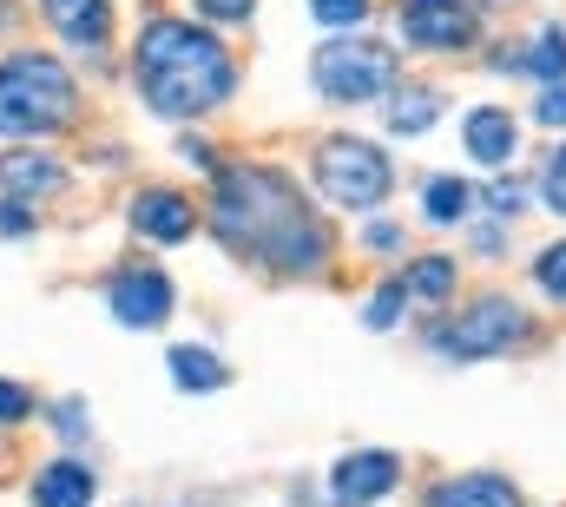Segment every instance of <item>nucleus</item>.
Masks as SVG:
<instances>
[{
    "mask_svg": "<svg viewBox=\"0 0 566 507\" xmlns=\"http://www.w3.org/2000/svg\"><path fill=\"white\" fill-rule=\"evenodd\" d=\"M211 225L238 257H251V263H264L277 277H310L329 257L323 218L271 165H224L218 172V198H211Z\"/></svg>",
    "mask_w": 566,
    "mask_h": 507,
    "instance_id": "nucleus-1",
    "label": "nucleus"
},
{
    "mask_svg": "<svg viewBox=\"0 0 566 507\" xmlns=\"http://www.w3.org/2000/svg\"><path fill=\"white\" fill-rule=\"evenodd\" d=\"M133 80H139L145 106L158 120H198L218 100H231L238 66H231V53L205 27H191V20H151L139 33V46H133Z\"/></svg>",
    "mask_w": 566,
    "mask_h": 507,
    "instance_id": "nucleus-2",
    "label": "nucleus"
},
{
    "mask_svg": "<svg viewBox=\"0 0 566 507\" xmlns=\"http://www.w3.org/2000/svg\"><path fill=\"white\" fill-rule=\"evenodd\" d=\"M73 73L46 53H13L0 66V138H46L73 120Z\"/></svg>",
    "mask_w": 566,
    "mask_h": 507,
    "instance_id": "nucleus-3",
    "label": "nucleus"
},
{
    "mask_svg": "<svg viewBox=\"0 0 566 507\" xmlns=\"http://www.w3.org/2000/svg\"><path fill=\"white\" fill-rule=\"evenodd\" d=\"M316 192L329 205H343V211H369V205H382L396 192V172H389L382 145L336 132V138L316 145Z\"/></svg>",
    "mask_w": 566,
    "mask_h": 507,
    "instance_id": "nucleus-4",
    "label": "nucleus"
},
{
    "mask_svg": "<svg viewBox=\"0 0 566 507\" xmlns=\"http://www.w3.org/2000/svg\"><path fill=\"white\" fill-rule=\"evenodd\" d=\"M310 73H316V86H323L329 100H343V106H363V100H376V93H396V53H389L382 40H363V33H343V40L316 46Z\"/></svg>",
    "mask_w": 566,
    "mask_h": 507,
    "instance_id": "nucleus-5",
    "label": "nucleus"
},
{
    "mask_svg": "<svg viewBox=\"0 0 566 507\" xmlns=\"http://www.w3.org/2000/svg\"><path fill=\"white\" fill-rule=\"evenodd\" d=\"M527 337V310L514 297H474L454 323H441L428 343L454 363H481V356H507L514 343Z\"/></svg>",
    "mask_w": 566,
    "mask_h": 507,
    "instance_id": "nucleus-6",
    "label": "nucleus"
},
{
    "mask_svg": "<svg viewBox=\"0 0 566 507\" xmlns=\"http://www.w3.org/2000/svg\"><path fill=\"white\" fill-rule=\"evenodd\" d=\"M396 27L409 46H428V53H461L481 40V13L468 0H396Z\"/></svg>",
    "mask_w": 566,
    "mask_h": 507,
    "instance_id": "nucleus-7",
    "label": "nucleus"
},
{
    "mask_svg": "<svg viewBox=\"0 0 566 507\" xmlns=\"http://www.w3.org/2000/svg\"><path fill=\"white\" fill-rule=\"evenodd\" d=\"M106 303H113L119 330H158V323L171 317V303H178V297H171V277H165V270L139 263V270H119V277H113Z\"/></svg>",
    "mask_w": 566,
    "mask_h": 507,
    "instance_id": "nucleus-8",
    "label": "nucleus"
},
{
    "mask_svg": "<svg viewBox=\"0 0 566 507\" xmlns=\"http://www.w3.org/2000/svg\"><path fill=\"white\" fill-rule=\"evenodd\" d=\"M396 482H402V455H389V448H356V455L336 462V475H329V501L336 507H376Z\"/></svg>",
    "mask_w": 566,
    "mask_h": 507,
    "instance_id": "nucleus-9",
    "label": "nucleus"
},
{
    "mask_svg": "<svg viewBox=\"0 0 566 507\" xmlns=\"http://www.w3.org/2000/svg\"><path fill=\"white\" fill-rule=\"evenodd\" d=\"M191 225H198V211H191V198H185V192L151 185V192L133 198V231L151 238V245H185V238H191Z\"/></svg>",
    "mask_w": 566,
    "mask_h": 507,
    "instance_id": "nucleus-10",
    "label": "nucleus"
},
{
    "mask_svg": "<svg viewBox=\"0 0 566 507\" xmlns=\"http://www.w3.org/2000/svg\"><path fill=\"white\" fill-rule=\"evenodd\" d=\"M40 13H46V27H53L60 40H73V46H99V40L113 33V7H106V0H40Z\"/></svg>",
    "mask_w": 566,
    "mask_h": 507,
    "instance_id": "nucleus-11",
    "label": "nucleus"
},
{
    "mask_svg": "<svg viewBox=\"0 0 566 507\" xmlns=\"http://www.w3.org/2000/svg\"><path fill=\"white\" fill-rule=\"evenodd\" d=\"M60 185H66V172L46 152H7L0 158V192L7 198H53Z\"/></svg>",
    "mask_w": 566,
    "mask_h": 507,
    "instance_id": "nucleus-12",
    "label": "nucleus"
},
{
    "mask_svg": "<svg viewBox=\"0 0 566 507\" xmlns=\"http://www.w3.org/2000/svg\"><path fill=\"white\" fill-rule=\"evenodd\" d=\"M461 138H468V158H474V165H507L514 145H521V132H514V120H507L501 106H474L468 126H461Z\"/></svg>",
    "mask_w": 566,
    "mask_h": 507,
    "instance_id": "nucleus-13",
    "label": "nucleus"
},
{
    "mask_svg": "<svg viewBox=\"0 0 566 507\" xmlns=\"http://www.w3.org/2000/svg\"><path fill=\"white\" fill-rule=\"evenodd\" d=\"M93 495H99V482L80 462H46L33 475V507H93Z\"/></svg>",
    "mask_w": 566,
    "mask_h": 507,
    "instance_id": "nucleus-14",
    "label": "nucleus"
},
{
    "mask_svg": "<svg viewBox=\"0 0 566 507\" xmlns=\"http://www.w3.org/2000/svg\"><path fill=\"white\" fill-rule=\"evenodd\" d=\"M171 376H178L185 395H218V389L231 382V363L211 356L205 343H178V350H171Z\"/></svg>",
    "mask_w": 566,
    "mask_h": 507,
    "instance_id": "nucleus-15",
    "label": "nucleus"
},
{
    "mask_svg": "<svg viewBox=\"0 0 566 507\" xmlns=\"http://www.w3.org/2000/svg\"><path fill=\"white\" fill-rule=\"evenodd\" d=\"M428 507H521V495L501 475H461V482H441Z\"/></svg>",
    "mask_w": 566,
    "mask_h": 507,
    "instance_id": "nucleus-16",
    "label": "nucleus"
},
{
    "mask_svg": "<svg viewBox=\"0 0 566 507\" xmlns=\"http://www.w3.org/2000/svg\"><path fill=\"white\" fill-rule=\"evenodd\" d=\"M434 120H441V100L428 86H396L389 93V126L396 132H428Z\"/></svg>",
    "mask_w": 566,
    "mask_h": 507,
    "instance_id": "nucleus-17",
    "label": "nucleus"
},
{
    "mask_svg": "<svg viewBox=\"0 0 566 507\" xmlns=\"http://www.w3.org/2000/svg\"><path fill=\"white\" fill-rule=\"evenodd\" d=\"M521 73H534V80L560 86V80H566V33H560V27H541V33H534V46L521 53Z\"/></svg>",
    "mask_w": 566,
    "mask_h": 507,
    "instance_id": "nucleus-18",
    "label": "nucleus"
},
{
    "mask_svg": "<svg viewBox=\"0 0 566 507\" xmlns=\"http://www.w3.org/2000/svg\"><path fill=\"white\" fill-rule=\"evenodd\" d=\"M468 205H474V192H468L461 178H428V192H422L428 225H461V218H468Z\"/></svg>",
    "mask_w": 566,
    "mask_h": 507,
    "instance_id": "nucleus-19",
    "label": "nucleus"
},
{
    "mask_svg": "<svg viewBox=\"0 0 566 507\" xmlns=\"http://www.w3.org/2000/svg\"><path fill=\"white\" fill-rule=\"evenodd\" d=\"M402 290H409V297H422V303L454 297V263H448V257H416V263H409V277H402Z\"/></svg>",
    "mask_w": 566,
    "mask_h": 507,
    "instance_id": "nucleus-20",
    "label": "nucleus"
},
{
    "mask_svg": "<svg viewBox=\"0 0 566 507\" xmlns=\"http://www.w3.org/2000/svg\"><path fill=\"white\" fill-rule=\"evenodd\" d=\"M310 13H316L323 27H336V33H356V27L369 20V0H310Z\"/></svg>",
    "mask_w": 566,
    "mask_h": 507,
    "instance_id": "nucleus-21",
    "label": "nucleus"
},
{
    "mask_svg": "<svg viewBox=\"0 0 566 507\" xmlns=\"http://www.w3.org/2000/svg\"><path fill=\"white\" fill-rule=\"evenodd\" d=\"M402 303H409V290H402V277H389V283L369 297V330H389V323L402 317Z\"/></svg>",
    "mask_w": 566,
    "mask_h": 507,
    "instance_id": "nucleus-22",
    "label": "nucleus"
},
{
    "mask_svg": "<svg viewBox=\"0 0 566 507\" xmlns=\"http://www.w3.org/2000/svg\"><path fill=\"white\" fill-rule=\"evenodd\" d=\"M534 277H541V290H547L554 303H566V238H560V245H547V251H541V263H534Z\"/></svg>",
    "mask_w": 566,
    "mask_h": 507,
    "instance_id": "nucleus-23",
    "label": "nucleus"
},
{
    "mask_svg": "<svg viewBox=\"0 0 566 507\" xmlns=\"http://www.w3.org/2000/svg\"><path fill=\"white\" fill-rule=\"evenodd\" d=\"M541 198H547V205L566 218V145L547 158V172H541Z\"/></svg>",
    "mask_w": 566,
    "mask_h": 507,
    "instance_id": "nucleus-24",
    "label": "nucleus"
},
{
    "mask_svg": "<svg viewBox=\"0 0 566 507\" xmlns=\"http://www.w3.org/2000/svg\"><path fill=\"white\" fill-rule=\"evenodd\" d=\"M488 205H494L501 218H514V211H527V185H514V178H494V185H488Z\"/></svg>",
    "mask_w": 566,
    "mask_h": 507,
    "instance_id": "nucleus-25",
    "label": "nucleus"
},
{
    "mask_svg": "<svg viewBox=\"0 0 566 507\" xmlns=\"http://www.w3.org/2000/svg\"><path fill=\"white\" fill-rule=\"evenodd\" d=\"M27 415H33V395H27L20 382H0V428H7V422H27Z\"/></svg>",
    "mask_w": 566,
    "mask_h": 507,
    "instance_id": "nucleus-26",
    "label": "nucleus"
},
{
    "mask_svg": "<svg viewBox=\"0 0 566 507\" xmlns=\"http://www.w3.org/2000/svg\"><path fill=\"white\" fill-rule=\"evenodd\" d=\"M53 422H60V442H86V422H93V415H86L80 402H60Z\"/></svg>",
    "mask_w": 566,
    "mask_h": 507,
    "instance_id": "nucleus-27",
    "label": "nucleus"
},
{
    "mask_svg": "<svg viewBox=\"0 0 566 507\" xmlns=\"http://www.w3.org/2000/svg\"><path fill=\"white\" fill-rule=\"evenodd\" d=\"M27 231H33V211H27L20 198H7V205H0V238H27Z\"/></svg>",
    "mask_w": 566,
    "mask_h": 507,
    "instance_id": "nucleus-28",
    "label": "nucleus"
},
{
    "mask_svg": "<svg viewBox=\"0 0 566 507\" xmlns=\"http://www.w3.org/2000/svg\"><path fill=\"white\" fill-rule=\"evenodd\" d=\"M541 126H554V132L566 126V80H560V86H547V93H541Z\"/></svg>",
    "mask_w": 566,
    "mask_h": 507,
    "instance_id": "nucleus-29",
    "label": "nucleus"
},
{
    "mask_svg": "<svg viewBox=\"0 0 566 507\" xmlns=\"http://www.w3.org/2000/svg\"><path fill=\"white\" fill-rule=\"evenodd\" d=\"M251 7L258 0H198V13H211V20H251Z\"/></svg>",
    "mask_w": 566,
    "mask_h": 507,
    "instance_id": "nucleus-30",
    "label": "nucleus"
},
{
    "mask_svg": "<svg viewBox=\"0 0 566 507\" xmlns=\"http://www.w3.org/2000/svg\"><path fill=\"white\" fill-rule=\"evenodd\" d=\"M363 245H369V251H396V245H402V231H396V225H369V231H363Z\"/></svg>",
    "mask_w": 566,
    "mask_h": 507,
    "instance_id": "nucleus-31",
    "label": "nucleus"
}]
</instances>
